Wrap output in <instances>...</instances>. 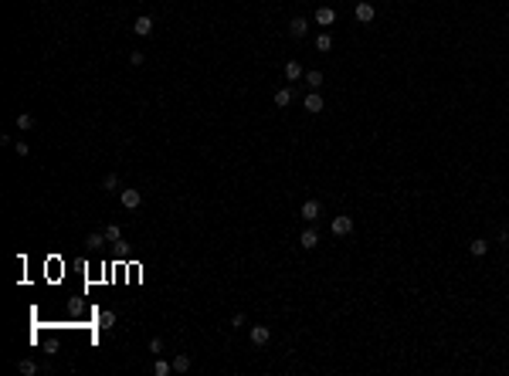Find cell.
Here are the masks:
<instances>
[{
    "instance_id": "6da1fadb",
    "label": "cell",
    "mask_w": 509,
    "mask_h": 376,
    "mask_svg": "<svg viewBox=\"0 0 509 376\" xmlns=\"http://www.w3.org/2000/svg\"><path fill=\"white\" fill-rule=\"evenodd\" d=\"M119 200H122V207H126V210H136L139 204H143V193H139V190H122Z\"/></svg>"
},
{
    "instance_id": "7a4b0ae2",
    "label": "cell",
    "mask_w": 509,
    "mask_h": 376,
    "mask_svg": "<svg viewBox=\"0 0 509 376\" xmlns=\"http://www.w3.org/2000/svg\"><path fill=\"white\" fill-rule=\"evenodd\" d=\"M329 227H333V234H336V237H343V234H350V230H353V217H346V214H343V217H333V224H329Z\"/></svg>"
},
{
    "instance_id": "3957f363",
    "label": "cell",
    "mask_w": 509,
    "mask_h": 376,
    "mask_svg": "<svg viewBox=\"0 0 509 376\" xmlns=\"http://www.w3.org/2000/svg\"><path fill=\"white\" fill-rule=\"evenodd\" d=\"M132 34H139V38H146V34H153V17H136L132 20Z\"/></svg>"
},
{
    "instance_id": "277c9868",
    "label": "cell",
    "mask_w": 509,
    "mask_h": 376,
    "mask_svg": "<svg viewBox=\"0 0 509 376\" xmlns=\"http://www.w3.org/2000/svg\"><path fill=\"white\" fill-rule=\"evenodd\" d=\"M319 214H322L319 200H305L302 204V221H319Z\"/></svg>"
},
{
    "instance_id": "5b68a950",
    "label": "cell",
    "mask_w": 509,
    "mask_h": 376,
    "mask_svg": "<svg viewBox=\"0 0 509 376\" xmlns=\"http://www.w3.org/2000/svg\"><path fill=\"white\" fill-rule=\"evenodd\" d=\"M322 109H326V105H322V95L319 92H309V95H305V112L316 115V112H322Z\"/></svg>"
},
{
    "instance_id": "8992f818",
    "label": "cell",
    "mask_w": 509,
    "mask_h": 376,
    "mask_svg": "<svg viewBox=\"0 0 509 376\" xmlns=\"http://www.w3.org/2000/svg\"><path fill=\"white\" fill-rule=\"evenodd\" d=\"M268 339H272L268 325H251V342H255V346H265Z\"/></svg>"
},
{
    "instance_id": "52a82bcc",
    "label": "cell",
    "mask_w": 509,
    "mask_h": 376,
    "mask_svg": "<svg viewBox=\"0 0 509 376\" xmlns=\"http://www.w3.org/2000/svg\"><path fill=\"white\" fill-rule=\"evenodd\" d=\"M305 31H309V20L305 17H296L292 24H289V34H292V38H305Z\"/></svg>"
},
{
    "instance_id": "ba28073f",
    "label": "cell",
    "mask_w": 509,
    "mask_h": 376,
    "mask_svg": "<svg viewBox=\"0 0 509 376\" xmlns=\"http://www.w3.org/2000/svg\"><path fill=\"white\" fill-rule=\"evenodd\" d=\"M299 244H302V247H305V251H312V247H316V244H319V234H316V230H312V227H309V230H302V237H299Z\"/></svg>"
},
{
    "instance_id": "9c48e42d",
    "label": "cell",
    "mask_w": 509,
    "mask_h": 376,
    "mask_svg": "<svg viewBox=\"0 0 509 376\" xmlns=\"http://www.w3.org/2000/svg\"><path fill=\"white\" fill-rule=\"evenodd\" d=\"M357 20H360V24H370V20H374V7H370L367 0L357 3Z\"/></svg>"
},
{
    "instance_id": "30bf717a",
    "label": "cell",
    "mask_w": 509,
    "mask_h": 376,
    "mask_svg": "<svg viewBox=\"0 0 509 376\" xmlns=\"http://www.w3.org/2000/svg\"><path fill=\"white\" fill-rule=\"evenodd\" d=\"M316 20H319L322 27H329V24L336 20V10H333V7H319V10H316Z\"/></svg>"
},
{
    "instance_id": "8fae6325",
    "label": "cell",
    "mask_w": 509,
    "mask_h": 376,
    "mask_svg": "<svg viewBox=\"0 0 509 376\" xmlns=\"http://www.w3.org/2000/svg\"><path fill=\"white\" fill-rule=\"evenodd\" d=\"M302 75H305V72H302L299 61H289V65H285V78H289V81H299Z\"/></svg>"
},
{
    "instance_id": "7c38bea8",
    "label": "cell",
    "mask_w": 509,
    "mask_h": 376,
    "mask_svg": "<svg viewBox=\"0 0 509 376\" xmlns=\"http://www.w3.org/2000/svg\"><path fill=\"white\" fill-rule=\"evenodd\" d=\"M14 122H17V129H20V132L34 129V115H31V112H17V119H14Z\"/></svg>"
},
{
    "instance_id": "4fadbf2b",
    "label": "cell",
    "mask_w": 509,
    "mask_h": 376,
    "mask_svg": "<svg viewBox=\"0 0 509 376\" xmlns=\"http://www.w3.org/2000/svg\"><path fill=\"white\" fill-rule=\"evenodd\" d=\"M153 373H156V376H170V373H173V363H167V359L156 356V363H153Z\"/></svg>"
},
{
    "instance_id": "5bb4252c",
    "label": "cell",
    "mask_w": 509,
    "mask_h": 376,
    "mask_svg": "<svg viewBox=\"0 0 509 376\" xmlns=\"http://www.w3.org/2000/svg\"><path fill=\"white\" fill-rule=\"evenodd\" d=\"M302 78H305V85H309L312 92H319V85H322V72H305Z\"/></svg>"
},
{
    "instance_id": "9a60e30c",
    "label": "cell",
    "mask_w": 509,
    "mask_h": 376,
    "mask_svg": "<svg viewBox=\"0 0 509 376\" xmlns=\"http://www.w3.org/2000/svg\"><path fill=\"white\" fill-rule=\"evenodd\" d=\"M275 105H279V109L292 105V88H279V92H275Z\"/></svg>"
},
{
    "instance_id": "2e32d148",
    "label": "cell",
    "mask_w": 509,
    "mask_h": 376,
    "mask_svg": "<svg viewBox=\"0 0 509 376\" xmlns=\"http://www.w3.org/2000/svg\"><path fill=\"white\" fill-rule=\"evenodd\" d=\"M173 370H177V373H187V370H190V356H187V353L173 356Z\"/></svg>"
},
{
    "instance_id": "e0dca14e",
    "label": "cell",
    "mask_w": 509,
    "mask_h": 376,
    "mask_svg": "<svg viewBox=\"0 0 509 376\" xmlns=\"http://www.w3.org/2000/svg\"><path fill=\"white\" fill-rule=\"evenodd\" d=\"M17 370H20L24 376H34V373H38V363H34V359H20Z\"/></svg>"
},
{
    "instance_id": "ac0fdd59",
    "label": "cell",
    "mask_w": 509,
    "mask_h": 376,
    "mask_svg": "<svg viewBox=\"0 0 509 376\" xmlns=\"http://www.w3.org/2000/svg\"><path fill=\"white\" fill-rule=\"evenodd\" d=\"M469 251L475 254V258H486V251H489V244H486V241L479 237V241H472V244H469Z\"/></svg>"
},
{
    "instance_id": "d6986e66",
    "label": "cell",
    "mask_w": 509,
    "mask_h": 376,
    "mask_svg": "<svg viewBox=\"0 0 509 376\" xmlns=\"http://www.w3.org/2000/svg\"><path fill=\"white\" fill-rule=\"evenodd\" d=\"M333 48V38L329 34H316V51H329Z\"/></svg>"
},
{
    "instance_id": "ffe728a7",
    "label": "cell",
    "mask_w": 509,
    "mask_h": 376,
    "mask_svg": "<svg viewBox=\"0 0 509 376\" xmlns=\"http://www.w3.org/2000/svg\"><path fill=\"white\" fill-rule=\"evenodd\" d=\"M102 234H105V241H122V230H119L115 224H109L105 230H102Z\"/></svg>"
},
{
    "instance_id": "44dd1931",
    "label": "cell",
    "mask_w": 509,
    "mask_h": 376,
    "mask_svg": "<svg viewBox=\"0 0 509 376\" xmlns=\"http://www.w3.org/2000/svg\"><path fill=\"white\" fill-rule=\"evenodd\" d=\"M112 322H115L112 312H99V325H102V329H112Z\"/></svg>"
},
{
    "instance_id": "7402d4cb",
    "label": "cell",
    "mask_w": 509,
    "mask_h": 376,
    "mask_svg": "<svg viewBox=\"0 0 509 376\" xmlns=\"http://www.w3.org/2000/svg\"><path fill=\"white\" fill-rule=\"evenodd\" d=\"M102 241H105V234H89V241H85V244L95 251V247H102Z\"/></svg>"
},
{
    "instance_id": "603a6c76",
    "label": "cell",
    "mask_w": 509,
    "mask_h": 376,
    "mask_svg": "<svg viewBox=\"0 0 509 376\" xmlns=\"http://www.w3.org/2000/svg\"><path fill=\"white\" fill-rule=\"evenodd\" d=\"M102 187H105V190H115V187H119V176H115V173H109V176L102 180Z\"/></svg>"
},
{
    "instance_id": "cb8c5ba5",
    "label": "cell",
    "mask_w": 509,
    "mask_h": 376,
    "mask_svg": "<svg viewBox=\"0 0 509 376\" xmlns=\"http://www.w3.org/2000/svg\"><path fill=\"white\" fill-rule=\"evenodd\" d=\"M14 152H17V156H27V152H31V146H27L24 139H17V143H14Z\"/></svg>"
},
{
    "instance_id": "d4e9b609",
    "label": "cell",
    "mask_w": 509,
    "mask_h": 376,
    "mask_svg": "<svg viewBox=\"0 0 509 376\" xmlns=\"http://www.w3.org/2000/svg\"><path fill=\"white\" fill-rule=\"evenodd\" d=\"M150 353H156V356H160V353H163V339H156V336L150 339Z\"/></svg>"
},
{
    "instance_id": "484cf974",
    "label": "cell",
    "mask_w": 509,
    "mask_h": 376,
    "mask_svg": "<svg viewBox=\"0 0 509 376\" xmlns=\"http://www.w3.org/2000/svg\"><path fill=\"white\" fill-rule=\"evenodd\" d=\"M245 315H241V312H234V315H231V325H234V329H241V325H245Z\"/></svg>"
},
{
    "instance_id": "4316f807",
    "label": "cell",
    "mask_w": 509,
    "mask_h": 376,
    "mask_svg": "<svg viewBox=\"0 0 509 376\" xmlns=\"http://www.w3.org/2000/svg\"><path fill=\"white\" fill-rule=\"evenodd\" d=\"M129 61H132V65H143V61H146V55H143V51H132Z\"/></svg>"
},
{
    "instance_id": "83f0119b",
    "label": "cell",
    "mask_w": 509,
    "mask_h": 376,
    "mask_svg": "<svg viewBox=\"0 0 509 376\" xmlns=\"http://www.w3.org/2000/svg\"><path fill=\"white\" fill-rule=\"evenodd\" d=\"M360 3H363V0H360Z\"/></svg>"
}]
</instances>
